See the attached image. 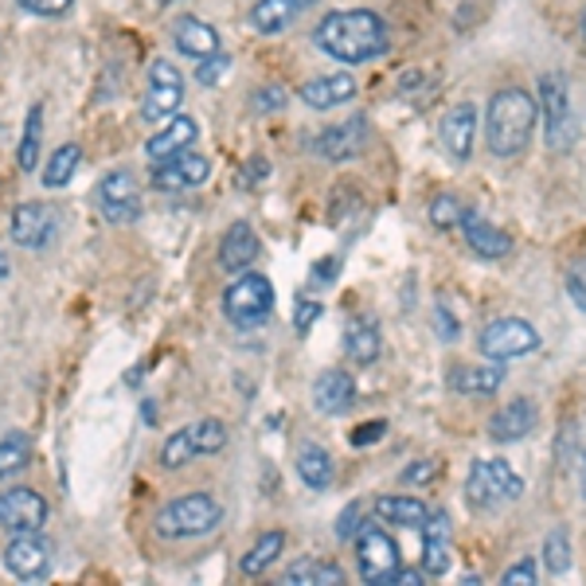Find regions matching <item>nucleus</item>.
I'll return each instance as SVG.
<instances>
[{"label": "nucleus", "mask_w": 586, "mask_h": 586, "mask_svg": "<svg viewBox=\"0 0 586 586\" xmlns=\"http://www.w3.org/2000/svg\"><path fill=\"white\" fill-rule=\"evenodd\" d=\"M313 44L321 47V55H328L333 63H345V67H360L388 55L391 47V32L383 24L380 12L368 9H340L328 12L325 20L313 32Z\"/></svg>", "instance_id": "f257e3e1"}, {"label": "nucleus", "mask_w": 586, "mask_h": 586, "mask_svg": "<svg viewBox=\"0 0 586 586\" xmlns=\"http://www.w3.org/2000/svg\"><path fill=\"white\" fill-rule=\"evenodd\" d=\"M535 126H540V102L528 90H497L485 106V149L500 161H512L528 149Z\"/></svg>", "instance_id": "f03ea898"}, {"label": "nucleus", "mask_w": 586, "mask_h": 586, "mask_svg": "<svg viewBox=\"0 0 586 586\" xmlns=\"http://www.w3.org/2000/svg\"><path fill=\"white\" fill-rule=\"evenodd\" d=\"M219 520H224V504L211 492H184L156 512L153 528L161 540H196L219 528Z\"/></svg>", "instance_id": "7ed1b4c3"}, {"label": "nucleus", "mask_w": 586, "mask_h": 586, "mask_svg": "<svg viewBox=\"0 0 586 586\" xmlns=\"http://www.w3.org/2000/svg\"><path fill=\"white\" fill-rule=\"evenodd\" d=\"M540 121H543V141L552 153H571L578 145V126L575 118V106H571V87H567V75H543L540 78Z\"/></svg>", "instance_id": "20e7f679"}, {"label": "nucleus", "mask_w": 586, "mask_h": 586, "mask_svg": "<svg viewBox=\"0 0 586 586\" xmlns=\"http://www.w3.org/2000/svg\"><path fill=\"white\" fill-rule=\"evenodd\" d=\"M524 477L509 466V462H500V457H477L474 466H469L466 477V500L474 504L477 512H497L512 500L524 497Z\"/></svg>", "instance_id": "39448f33"}, {"label": "nucleus", "mask_w": 586, "mask_h": 586, "mask_svg": "<svg viewBox=\"0 0 586 586\" xmlns=\"http://www.w3.org/2000/svg\"><path fill=\"white\" fill-rule=\"evenodd\" d=\"M274 313V285L262 274H239L224 290V317L235 328H259Z\"/></svg>", "instance_id": "423d86ee"}, {"label": "nucleus", "mask_w": 586, "mask_h": 586, "mask_svg": "<svg viewBox=\"0 0 586 586\" xmlns=\"http://www.w3.org/2000/svg\"><path fill=\"white\" fill-rule=\"evenodd\" d=\"M356 563H360V578L363 583H376V586H391L403 567V555H399L395 540L383 532L380 524H368L356 532Z\"/></svg>", "instance_id": "0eeeda50"}, {"label": "nucleus", "mask_w": 586, "mask_h": 586, "mask_svg": "<svg viewBox=\"0 0 586 586\" xmlns=\"http://www.w3.org/2000/svg\"><path fill=\"white\" fill-rule=\"evenodd\" d=\"M477 348H481L485 360H517L540 348V333H535L532 321L524 317H497L477 333Z\"/></svg>", "instance_id": "6e6552de"}, {"label": "nucleus", "mask_w": 586, "mask_h": 586, "mask_svg": "<svg viewBox=\"0 0 586 586\" xmlns=\"http://www.w3.org/2000/svg\"><path fill=\"white\" fill-rule=\"evenodd\" d=\"M4 567L20 583H44L55 567V547L40 532H12L4 543Z\"/></svg>", "instance_id": "1a4fd4ad"}, {"label": "nucleus", "mask_w": 586, "mask_h": 586, "mask_svg": "<svg viewBox=\"0 0 586 586\" xmlns=\"http://www.w3.org/2000/svg\"><path fill=\"white\" fill-rule=\"evenodd\" d=\"M184 106V75L169 59L149 63V90L141 102V118L145 121H169Z\"/></svg>", "instance_id": "9d476101"}, {"label": "nucleus", "mask_w": 586, "mask_h": 586, "mask_svg": "<svg viewBox=\"0 0 586 586\" xmlns=\"http://www.w3.org/2000/svg\"><path fill=\"white\" fill-rule=\"evenodd\" d=\"M310 149L321 161H333V164L356 161V156L368 149V118H363V113H352V118L328 126V130H321L317 138H313Z\"/></svg>", "instance_id": "9b49d317"}, {"label": "nucleus", "mask_w": 586, "mask_h": 586, "mask_svg": "<svg viewBox=\"0 0 586 586\" xmlns=\"http://www.w3.org/2000/svg\"><path fill=\"white\" fill-rule=\"evenodd\" d=\"M98 207H102V216L110 219V224H138L141 219V188L138 181H133L126 169H118V173H106L102 181H98V192H95Z\"/></svg>", "instance_id": "f8f14e48"}, {"label": "nucleus", "mask_w": 586, "mask_h": 586, "mask_svg": "<svg viewBox=\"0 0 586 586\" xmlns=\"http://www.w3.org/2000/svg\"><path fill=\"white\" fill-rule=\"evenodd\" d=\"M47 524V500L35 489H4L0 492V528L9 532H40Z\"/></svg>", "instance_id": "ddd939ff"}, {"label": "nucleus", "mask_w": 586, "mask_h": 586, "mask_svg": "<svg viewBox=\"0 0 586 586\" xmlns=\"http://www.w3.org/2000/svg\"><path fill=\"white\" fill-rule=\"evenodd\" d=\"M55 227H59V219H55V211L47 204H20L17 211H12L9 219V235L17 247L24 250H44L47 242H52Z\"/></svg>", "instance_id": "4468645a"}, {"label": "nucleus", "mask_w": 586, "mask_h": 586, "mask_svg": "<svg viewBox=\"0 0 586 586\" xmlns=\"http://www.w3.org/2000/svg\"><path fill=\"white\" fill-rule=\"evenodd\" d=\"M207 176H211V161L199 153H181L173 156V161L164 164H153V188L156 192H188V188H199V184H207Z\"/></svg>", "instance_id": "2eb2a0df"}, {"label": "nucleus", "mask_w": 586, "mask_h": 586, "mask_svg": "<svg viewBox=\"0 0 586 586\" xmlns=\"http://www.w3.org/2000/svg\"><path fill=\"white\" fill-rule=\"evenodd\" d=\"M438 138L454 161H469V156H474V145H477V106L474 102L449 106V110L442 113Z\"/></svg>", "instance_id": "dca6fc26"}, {"label": "nucleus", "mask_w": 586, "mask_h": 586, "mask_svg": "<svg viewBox=\"0 0 586 586\" xmlns=\"http://www.w3.org/2000/svg\"><path fill=\"white\" fill-rule=\"evenodd\" d=\"M356 399H360V391H356V380L345 368H328L313 380V406L321 414H328V419L348 414L356 406Z\"/></svg>", "instance_id": "f3484780"}, {"label": "nucleus", "mask_w": 586, "mask_h": 586, "mask_svg": "<svg viewBox=\"0 0 586 586\" xmlns=\"http://www.w3.org/2000/svg\"><path fill=\"white\" fill-rule=\"evenodd\" d=\"M199 138V126L188 118V113H176V118L164 121V130H156L153 138H149L145 145V161L149 164H164V161H173V156L188 153L192 145H196Z\"/></svg>", "instance_id": "a211bd4d"}, {"label": "nucleus", "mask_w": 586, "mask_h": 586, "mask_svg": "<svg viewBox=\"0 0 586 586\" xmlns=\"http://www.w3.org/2000/svg\"><path fill=\"white\" fill-rule=\"evenodd\" d=\"M313 9H317V0H259L247 12V20L259 35H282L285 28H293Z\"/></svg>", "instance_id": "6ab92c4d"}, {"label": "nucleus", "mask_w": 586, "mask_h": 586, "mask_svg": "<svg viewBox=\"0 0 586 586\" xmlns=\"http://www.w3.org/2000/svg\"><path fill=\"white\" fill-rule=\"evenodd\" d=\"M535 419H540V411H535L532 399H512V403H504L497 414L489 419V438L500 442V446H512V442H524L528 434L535 431Z\"/></svg>", "instance_id": "aec40b11"}, {"label": "nucleus", "mask_w": 586, "mask_h": 586, "mask_svg": "<svg viewBox=\"0 0 586 586\" xmlns=\"http://www.w3.org/2000/svg\"><path fill=\"white\" fill-rule=\"evenodd\" d=\"M259 235H254V227L250 224H231L224 231V239H219V270H227V274H242V270L254 267V259H259Z\"/></svg>", "instance_id": "412c9836"}, {"label": "nucleus", "mask_w": 586, "mask_h": 586, "mask_svg": "<svg viewBox=\"0 0 586 586\" xmlns=\"http://www.w3.org/2000/svg\"><path fill=\"white\" fill-rule=\"evenodd\" d=\"M356 90H360V83H356V75H348V70H337V75H317L310 78L302 90H297V98H302L310 110H333V106H345L356 98Z\"/></svg>", "instance_id": "4be33fe9"}, {"label": "nucleus", "mask_w": 586, "mask_h": 586, "mask_svg": "<svg viewBox=\"0 0 586 586\" xmlns=\"http://www.w3.org/2000/svg\"><path fill=\"white\" fill-rule=\"evenodd\" d=\"M449 540H454L449 512H431L423 524V571L431 578H442L449 571Z\"/></svg>", "instance_id": "5701e85b"}, {"label": "nucleus", "mask_w": 586, "mask_h": 586, "mask_svg": "<svg viewBox=\"0 0 586 586\" xmlns=\"http://www.w3.org/2000/svg\"><path fill=\"white\" fill-rule=\"evenodd\" d=\"M500 383H504V368H500V360L469 363V368H454L446 376V388L454 391V395H469V399L492 395Z\"/></svg>", "instance_id": "b1692460"}, {"label": "nucleus", "mask_w": 586, "mask_h": 586, "mask_svg": "<svg viewBox=\"0 0 586 586\" xmlns=\"http://www.w3.org/2000/svg\"><path fill=\"white\" fill-rule=\"evenodd\" d=\"M462 239H466V247L474 250L477 259H504L512 250V239H509V231H500V227H492V224H485L477 211H469L466 219H462Z\"/></svg>", "instance_id": "393cba45"}, {"label": "nucleus", "mask_w": 586, "mask_h": 586, "mask_svg": "<svg viewBox=\"0 0 586 586\" xmlns=\"http://www.w3.org/2000/svg\"><path fill=\"white\" fill-rule=\"evenodd\" d=\"M173 40L188 59H211V55H219V32L211 24H204L199 17L176 20Z\"/></svg>", "instance_id": "a878e982"}, {"label": "nucleus", "mask_w": 586, "mask_h": 586, "mask_svg": "<svg viewBox=\"0 0 586 586\" xmlns=\"http://www.w3.org/2000/svg\"><path fill=\"white\" fill-rule=\"evenodd\" d=\"M380 321L376 317H348L345 325V352L352 363H376L380 360Z\"/></svg>", "instance_id": "bb28decb"}, {"label": "nucleus", "mask_w": 586, "mask_h": 586, "mask_svg": "<svg viewBox=\"0 0 586 586\" xmlns=\"http://www.w3.org/2000/svg\"><path fill=\"white\" fill-rule=\"evenodd\" d=\"M376 517L383 520V524H395V528H423L426 517H431V509H426L419 497H376Z\"/></svg>", "instance_id": "cd10ccee"}, {"label": "nucleus", "mask_w": 586, "mask_h": 586, "mask_svg": "<svg viewBox=\"0 0 586 586\" xmlns=\"http://www.w3.org/2000/svg\"><path fill=\"white\" fill-rule=\"evenodd\" d=\"M345 571L325 560H297L282 571V586H340Z\"/></svg>", "instance_id": "c85d7f7f"}, {"label": "nucleus", "mask_w": 586, "mask_h": 586, "mask_svg": "<svg viewBox=\"0 0 586 586\" xmlns=\"http://www.w3.org/2000/svg\"><path fill=\"white\" fill-rule=\"evenodd\" d=\"M297 477L305 481V489L325 492L333 485V457H328V449L317 446V442H305L297 449Z\"/></svg>", "instance_id": "c756f323"}, {"label": "nucleus", "mask_w": 586, "mask_h": 586, "mask_svg": "<svg viewBox=\"0 0 586 586\" xmlns=\"http://www.w3.org/2000/svg\"><path fill=\"white\" fill-rule=\"evenodd\" d=\"M282 547H285V532H262L259 540H254V547H250V552H242L239 571L247 578L267 575V571L274 567L278 555H282Z\"/></svg>", "instance_id": "7c9ffc66"}, {"label": "nucleus", "mask_w": 586, "mask_h": 586, "mask_svg": "<svg viewBox=\"0 0 586 586\" xmlns=\"http://www.w3.org/2000/svg\"><path fill=\"white\" fill-rule=\"evenodd\" d=\"M40 149H44V106L35 102L24 118V133H20V149H17V161L24 173H35V164H40Z\"/></svg>", "instance_id": "2f4dec72"}, {"label": "nucleus", "mask_w": 586, "mask_h": 586, "mask_svg": "<svg viewBox=\"0 0 586 586\" xmlns=\"http://www.w3.org/2000/svg\"><path fill=\"white\" fill-rule=\"evenodd\" d=\"M78 164H83V149L75 145V141H67V145H59L52 153V161H47L44 169V188H67L70 176L78 173Z\"/></svg>", "instance_id": "473e14b6"}, {"label": "nucleus", "mask_w": 586, "mask_h": 586, "mask_svg": "<svg viewBox=\"0 0 586 586\" xmlns=\"http://www.w3.org/2000/svg\"><path fill=\"white\" fill-rule=\"evenodd\" d=\"M184 431H188L196 457H211V454H219V449H227V426L219 423V419H199V423L184 426Z\"/></svg>", "instance_id": "72a5a7b5"}, {"label": "nucleus", "mask_w": 586, "mask_h": 586, "mask_svg": "<svg viewBox=\"0 0 586 586\" xmlns=\"http://www.w3.org/2000/svg\"><path fill=\"white\" fill-rule=\"evenodd\" d=\"M32 462V442H28V434L12 431L0 438V481L4 477H17L20 469Z\"/></svg>", "instance_id": "f704fd0d"}, {"label": "nucleus", "mask_w": 586, "mask_h": 586, "mask_svg": "<svg viewBox=\"0 0 586 586\" xmlns=\"http://www.w3.org/2000/svg\"><path fill=\"white\" fill-rule=\"evenodd\" d=\"M426 216H431V227H438V231H454V227H462V219L469 216V207L457 196H449V192H442V196L431 199Z\"/></svg>", "instance_id": "c9c22d12"}, {"label": "nucleus", "mask_w": 586, "mask_h": 586, "mask_svg": "<svg viewBox=\"0 0 586 586\" xmlns=\"http://www.w3.org/2000/svg\"><path fill=\"white\" fill-rule=\"evenodd\" d=\"M543 567H547V575H567V567H571V535H567V528H555V532H547V540H543Z\"/></svg>", "instance_id": "e433bc0d"}, {"label": "nucleus", "mask_w": 586, "mask_h": 586, "mask_svg": "<svg viewBox=\"0 0 586 586\" xmlns=\"http://www.w3.org/2000/svg\"><path fill=\"white\" fill-rule=\"evenodd\" d=\"M188 462H196V449H192L188 431L169 434V438H164V446H161V466L164 469H181V466H188Z\"/></svg>", "instance_id": "4c0bfd02"}, {"label": "nucleus", "mask_w": 586, "mask_h": 586, "mask_svg": "<svg viewBox=\"0 0 586 586\" xmlns=\"http://www.w3.org/2000/svg\"><path fill=\"white\" fill-rule=\"evenodd\" d=\"M363 500H348L345 504V512L337 517V524H333V532H337V540L340 543H348V540H356V532L363 528Z\"/></svg>", "instance_id": "58836bf2"}, {"label": "nucleus", "mask_w": 586, "mask_h": 586, "mask_svg": "<svg viewBox=\"0 0 586 586\" xmlns=\"http://www.w3.org/2000/svg\"><path fill=\"white\" fill-rule=\"evenodd\" d=\"M434 333H438L442 340H457L462 337V321L454 317V310H449V302H434Z\"/></svg>", "instance_id": "ea45409f"}, {"label": "nucleus", "mask_w": 586, "mask_h": 586, "mask_svg": "<svg viewBox=\"0 0 586 586\" xmlns=\"http://www.w3.org/2000/svg\"><path fill=\"white\" fill-rule=\"evenodd\" d=\"M20 9L32 12V17H67L70 9H75V0H17Z\"/></svg>", "instance_id": "a19ab883"}, {"label": "nucleus", "mask_w": 586, "mask_h": 586, "mask_svg": "<svg viewBox=\"0 0 586 586\" xmlns=\"http://www.w3.org/2000/svg\"><path fill=\"white\" fill-rule=\"evenodd\" d=\"M438 477V462L434 457H419V462H411V466L399 474V481L403 485H426V481H434Z\"/></svg>", "instance_id": "79ce46f5"}, {"label": "nucleus", "mask_w": 586, "mask_h": 586, "mask_svg": "<svg viewBox=\"0 0 586 586\" xmlns=\"http://www.w3.org/2000/svg\"><path fill=\"white\" fill-rule=\"evenodd\" d=\"M535 575H540V567H535V560H517L504 575H500V586H532Z\"/></svg>", "instance_id": "37998d69"}, {"label": "nucleus", "mask_w": 586, "mask_h": 586, "mask_svg": "<svg viewBox=\"0 0 586 586\" xmlns=\"http://www.w3.org/2000/svg\"><path fill=\"white\" fill-rule=\"evenodd\" d=\"M278 110H285V90L282 87H262V90H254V113H278Z\"/></svg>", "instance_id": "c03bdc74"}, {"label": "nucleus", "mask_w": 586, "mask_h": 586, "mask_svg": "<svg viewBox=\"0 0 586 586\" xmlns=\"http://www.w3.org/2000/svg\"><path fill=\"white\" fill-rule=\"evenodd\" d=\"M267 176H270V161H267V156H250V161L242 164L239 181L247 184V188H262V184H267Z\"/></svg>", "instance_id": "a18cd8bd"}, {"label": "nucleus", "mask_w": 586, "mask_h": 586, "mask_svg": "<svg viewBox=\"0 0 586 586\" xmlns=\"http://www.w3.org/2000/svg\"><path fill=\"white\" fill-rule=\"evenodd\" d=\"M317 317H321V302H310V297H302V302H297V310H293V328H297V333H310L313 325H317Z\"/></svg>", "instance_id": "49530a36"}, {"label": "nucleus", "mask_w": 586, "mask_h": 586, "mask_svg": "<svg viewBox=\"0 0 586 586\" xmlns=\"http://www.w3.org/2000/svg\"><path fill=\"white\" fill-rule=\"evenodd\" d=\"M227 70V55L219 52V55H211V59H199V70H196V78L204 83V87H216L219 83V75Z\"/></svg>", "instance_id": "de8ad7c7"}, {"label": "nucleus", "mask_w": 586, "mask_h": 586, "mask_svg": "<svg viewBox=\"0 0 586 586\" xmlns=\"http://www.w3.org/2000/svg\"><path fill=\"white\" fill-rule=\"evenodd\" d=\"M388 434V423L383 419H371L368 426H360V431H352V446H376V442Z\"/></svg>", "instance_id": "09e8293b"}, {"label": "nucleus", "mask_w": 586, "mask_h": 586, "mask_svg": "<svg viewBox=\"0 0 586 586\" xmlns=\"http://www.w3.org/2000/svg\"><path fill=\"white\" fill-rule=\"evenodd\" d=\"M337 274H340V262L337 259H321L317 267H313V282H333Z\"/></svg>", "instance_id": "8fccbe9b"}, {"label": "nucleus", "mask_w": 586, "mask_h": 586, "mask_svg": "<svg viewBox=\"0 0 586 586\" xmlns=\"http://www.w3.org/2000/svg\"><path fill=\"white\" fill-rule=\"evenodd\" d=\"M567 290H571V297H575L578 310L586 313V285H583V274H578V270H571L567 274Z\"/></svg>", "instance_id": "3c124183"}, {"label": "nucleus", "mask_w": 586, "mask_h": 586, "mask_svg": "<svg viewBox=\"0 0 586 586\" xmlns=\"http://www.w3.org/2000/svg\"><path fill=\"white\" fill-rule=\"evenodd\" d=\"M395 583H403V586H423V583H426V571H414V567H399Z\"/></svg>", "instance_id": "603ef678"}, {"label": "nucleus", "mask_w": 586, "mask_h": 586, "mask_svg": "<svg viewBox=\"0 0 586 586\" xmlns=\"http://www.w3.org/2000/svg\"><path fill=\"white\" fill-rule=\"evenodd\" d=\"M578 485H583V500H586V454H583V469H578Z\"/></svg>", "instance_id": "864d4df0"}, {"label": "nucleus", "mask_w": 586, "mask_h": 586, "mask_svg": "<svg viewBox=\"0 0 586 586\" xmlns=\"http://www.w3.org/2000/svg\"><path fill=\"white\" fill-rule=\"evenodd\" d=\"M0 278H9V259L4 254H0Z\"/></svg>", "instance_id": "5fc2aeb1"}, {"label": "nucleus", "mask_w": 586, "mask_h": 586, "mask_svg": "<svg viewBox=\"0 0 586 586\" xmlns=\"http://www.w3.org/2000/svg\"><path fill=\"white\" fill-rule=\"evenodd\" d=\"M583 40H586V12H583Z\"/></svg>", "instance_id": "6e6d98bb"}, {"label": "nucleus", "mask_w": 586, "mask_h": 586, "mask_svg": "<svg viewBox=\"0 0 586 586\" xmlns=\"http://www.w3.org/2000/svg\"><path fill=\"white\" fill-rule=\"evenodd\" d=\"M156 4H176V0H156Z\"/></svg>", "instance_id": "4d7b16f0"}]
</instances>
